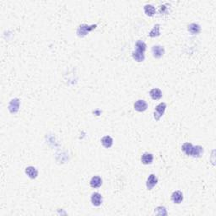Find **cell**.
I'll return each instance as SVG.
<instances>
[{"instance_id":"4","label":"cell","mask_w":216,"mask_h":216,"mask_svg":"<svg viewBox=\"0 0 216 216\" xmlns=\"http://www.w3.org/2000/svg\"><path fill=\"white\" fill-rule=\"evenodd\" d=\"M165 108H166V104L164 102L159 103V105H157L155 107V110H154V117L156 121H159L160 117L163 116V114L165 112Z\"/></svg>"},{"instance_id":"1","label":"cell","mask_w":216,"mask_h":216,"mask_svg":"<svg viewBox=\"0 0 216 216\" xmlns=\"http://www.w3.org/2000/svg\"><path fill=\"white\" fill-rule=\"evenodd\" d=\"M181 150L186 154L192 157H200L203 153V148L202 146H193L192 143H185L181 147Z\"/></svg>"},{"instance_id":"7","label":"cell","mask_w":216,"mask_h":216,"mask_svg":"<svg viewBox=\"0 0 216 216\" xmlns=\"http://www.w3.org/2000/svg\"><path fill=\"white\" fill-rule=\"evenodd\" d=\"M148 107V105L146 101L143 100H137L134 104V109L138 112H143V111H146V109Z\"/></svg>"},{"instance_id":"18","label":"cell","mask_w":216,"mask_h":216,"mask_svg":"<svg viewBox=\"0 0 216 216\" xmlns=\"http://www.w3.org/2000/svg\"><path fill=\"white\" fill-rule=\"evenodd\" d=\"M159 27H160V25H159V24H155L154 26V28L151 30V31L149 32L148 35H149L150 37H156V36H159V35H160Z\"/></svg>"},{"instance_id":"16","label":"cell","mask_w":216,"mask_h":216,"mask_svg":"<svg viewBox=\"0 0 216 216\" xmlns=\"http://www.w3.org/2000/svg\"><path fill=\"white\" fill-rule=\"evenodd\" d=\"M201 30V27L198 25L197 24H195V23H192L188 25V31L190 33H192L193 35L195 34H198Z\"/></svg>"},{"instance_id":"8","label":"cell","mask_w":216,"mask_h":216,"mask_svg":"<svg viewBox=\"0 0 216 216\" xmlns=\"http://www.w3.org/2000/svg\"><path fill=\"white\" fill-rule=\"evenodd\" d=\"M157 182H158V179H157V177L155 176V175H154V174H150V175L148 176V179H147L146 186H147V188H148V190H151V189L156 185Z\"/></svg>"},{"instance_id":"5","label":"cell","mask_w":216,"mask_h":216,"mask_svg":"<svg viewBox=\"0 0 216 216\" xmlns=\"http://www.w3.org/2000/svg\"><path fill=\"white\" fill-rule=\"evenodd\" d=\"M19 105H20V101L18 98H14L13 100H11L8 105V110L10 111V113L14 114L18 112L19 109Z\"/></svg>"},{"instance_id":"14","label":"cell","mask_w":216,"mask_h":216,"mask_svg":"<svg viewBox=\"0 0 216 216\" xmlns=\"http://www.w3.org/2000/svg\"><path fill=\"white\" fill-rule=\"evenodd\" d=\"M149 94L153 100H159L162 97V91L159 89H157V88H154V89H152L149 92Z\"/></svg>"},{"instance_id":"11","label":"cell","mask_w":216,"mask_h":216,"mask_svg":"<svg viewBox=\"0 0 216 216\" xmlns=\"http://www.w3.org/2000/svg\"><path fill=\"white\" fill-rule=\"evenodd\" d=\"M153 159H154V156L153 154H150V153H144V154L142 155L141 157V161L144 165H149L153 162Z\"/></svg>"},{"instance_id":"10","label":"cell","mask_w":216,"mask_h":216,"mask_svg":"<svg viewBox=\"0 0 216 216\" xmlns=\"http://www.w3.org/2000/svg\"><path fill=\"white\" fill-rule=\"evenodd\" d=\"M91 202L93 205L100 206L102 202V196L98 192H94L91 196Z\"/></svg>"},{"instance_id":"3","label":"cell","mask_w":216,"mask_h":216,"mask_svg":"<svg viewBox=\"0 0 216 216\" xmlns=\"http://www.w3.org/2000/svg\"><path fill=\"white\" fill-rule=\"evenodd\" d=\"M95 28H96V24H93V25H90V26L86 24H81L78 28V30H77V35L79 37H84V35H86L88 33L90 32L91 30H93Z\"/></svg>"},{"instance_id":"15","label":"cell","mask_w":216,"mask_h":216,"mask_svg":"<svg viewBox=\"0 0 216 216\" xmlns=\"http://www.w3.org/2000/svg\"><path fill=\"white\" fill-rule=\"evenodd\" d=\"M101 143L102 145L105 147V148H110L112 146V143H113V140L112 138L110 136H104L102 138H101Z\"/></svg>"},{"instance_id":"13","label":"cell","mask_w":216,"mask_h":216,"mask_svg":"<svg viewBox=\"0 0 216 216\" xmlns=\"http://www.w3.org/2000/svg\"><path fill=\"white\" fill-rule=\"evenodd\" d=\"M89 183H90V186H91V187H93V188H98V187H100V186H101V184H102V180H101V178H100V176H93V177H92Z\"/></svg>"},{"instance_id":"9","label":"cell","mask_w":216,"mask_h":216,"mask_svg":"<svg viewBox=\"0 0 216 216\" xmlns=\"http://www.w3.org/2000/svg\"><path fill=\"white\" fill-rule=\"evenodd\" d=\"M171 199L176 204L181 203L182 202V200H183V194H182V192L181 191H176V192H174L172 193V195H171Z\"/></svg>"},{"instance_id":"12","label":"cell","mask_w":216,"mask_h":216,"mask_svg":"<svg viewBox=\"0 0 216 216\" xmlns=\"http://www.w3.org/2000/svg\"><path fill=\"white\" fill-rule=\"evenodd\" d=\"M25 173H26L27 176L31 179L36 178L38 176L37 170H36L34 166H28V167H26V169H25Z\"/></svg>"},{"instance_id":"2","label":"cell","mask_w":216,"mask_h":216,"mask_svg":"<svg viewBox=\"0 0 216 216\" xmlns=\"http://www.w3.org/2000/svg\"><path fill=\"white\" fill-rule=\"evenodd\" d=\"M146 50V44L142 40H138L135 44V50L132 51V57L135 61L140 62L144 60V51Z\"/></svg>"},{"instance_id":"19","label":"cell","mask_w":216,"mask_h":216,"mask_svg":"<svg viewBox=\"0 0 216 216\" xmlns=\"http://www.w3.org/2000/svg\"><path fill=\"white\" fill-rule=\"evenodd\" d=\"M154 213L156 214H159V215H166L167 214V212H166L165 207H158L154 211Z\"/></svg>"},{"instance_id":"17","label":"cell","mask_w":216,"mask_h":216,"mask_svg":"<svg viewBox=\"0 0 216 216\" xmlns=\"http://www.w3.org/2000/svg\"><path fill=\"white\" fill-rule=\"evenodd\" d=\"M144 13L148 15V16H154L155 14V8L151 4H147L144 6Z\"/></svg>"},{"instance_id":"6","label":"cell","mask_w":216,"mask_h":216,"mask_svg":"<svg viewBox=\"0 0 216 216\" xmlns=\"http://www.w3.org/2000/svg\"><path fill=\"white\" fill-rule=\"evenodd\" d=\"M164 53H165V50L163 46L156 45V46H153L152 47V54H153V57L155 58H160L164 55Z\"/></svg>"}]
</instances>
